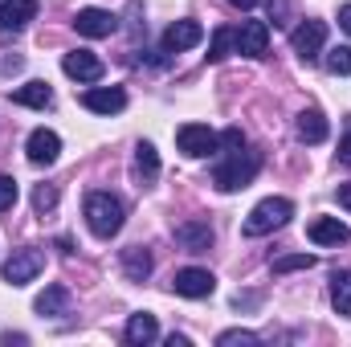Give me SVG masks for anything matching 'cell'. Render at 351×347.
<instances>
[{
  "instance_id": "obj_6",
  "label": "cell",
  "mask_w": 351,
  "mask_h": 347,
  "mask_svg": "<svg viewBox=\"0 0 351 347\" xmlns=\"http://www.w3.org/2000/svg\"><path fill=\"white\" fill-rule=\"evenodd\" d=\"M265 49H269V25L265 21H241V29H233V53L265 58Z\"/></svg>"
},
{
  "instance_id": "obj_10",
  "label": "cell",
  "mask_w": 351,
  "mask_h": 347,
  "mask_svg": "<svg viewBox=\"0 0 351 347\" xmlns=\"http://www.w3.org/2000/svg\"><path fill=\"white\" fill-rule=\"evenodd\" d=\"M62 70H66V78H74V82H98V78H102V62H98V53H90V49H70V53L62 58Z\"/></svg>"
},
{
  "instance_id": "obj_16",
  "label": "cell",
  "mask_w": 351,
  "mask_h": 347,
  "mask_svg": "<svg viewBox=\"0 0 351 347\" xmlns=\"http://www.w3.org/2000/svg\"><path fill=\"white\" fill-rule=\"evenodd\" d=\"M306 237H311L315 246H348V241H351V229L339 221V217H319V221H311Z\"/></svg>"
},
{
  "instance_id": "obj_3",
  "label": "cell",
  "mask_w": 351,
  "mask_h": 347,
  "mask_svg": "<svg viewBox=\"0 0 351 347\" xmlns=\"http://www.w3.org/2000/svg\"><path fill=\"white\" fill-rule=\"evenodd\" d=\"M294 217V204L286 200V196H265L258 200L254 208H250V217H245V237H262V233H274V229H282L286 221Z\"/></svg>"
},
{
  "instance_id": "obj_26",
  "label": "cell",
  "mask_w": 351,
  "mask_h": 347,
  "mask_svg": "<svg viewBox=\"0 0 351 347\" xmlns=\"http://www.w3.org/2000/svg\"><path fill=\"white\" fill-rule=\"evenodd\" d=\"M229 49H233V29H217L208 41V62H225Z\"/></svg>"
},
{
  "instance_id": "obj_34",
  "label": "cell",
  "mask_w": 351,
  "mask_h": 347,
  "mask_svg": "<svg viewBox=\"0 0 351 347\" xmlns=\"http://www.w3.org/2000/svg\"><path fill=\"white\" fill-rule=\"evenodd\" d=\"M339 25L351 33V4H339Z\"/></svg>"
},
{
  "instance_id": "obj_32",
  "label": "cell",
  "mask_w": 351,
  "mask_h": 347,
  "mask_svg": "<svg viewBox=\"0 0 351 347\" xmlns=\"http://www.w3.org/2000/svg\"><path fill=\"white\" fill-rule=\"evenodd\" d=\"M339 160H343V164L351 168V131L343 135V139H339Z\"/></svg>"
},
{
  "instance_id": "obj_22",
  "label": "cell",
  "mask_w": 351,
  "mask_h": 347,
  "mask_svg": "<svg viewBox=\"0 0 351 347\" xmlns=\"http://www.w3.org/2000/svg\"><path fill=\"white\" fill-rule=\"evenodd\" d=\"M294 131H298L302 143H323V139H327V119H323L319 110H302L298 123H294Z\"/></svg>"
},
{
  "instance_id": "obj_14",
  "label": "cell",
  "mask_w": 351,
  "mask_h": 347,
  "mask_svg": "<svg viewBox=\"0 0 351 347\" xmlns=\"http://www.w3.org/2000/svg\"><path fill=\"white\" fill-rule=\"evenodd\" d=\"M82 106L94 110V115H119L123 106H127V94L119 86H90L82 94Z\"/></svg>"
},
{
  "instance_id": "obj_5",
  "label": "cell",
  "mask_w": 351,
  "mask_h": 347,
  "mask_svg": "<svg viewBox=\"0 0 351 347\" xmlns=\"http://www.w3.org/2000/svg\"><path fill=\"white\" fill-rule=\"evenodd\" d=\"M41 270H45V254H41L37 246L12 250V258L4 261V282H8V286H29Z\"/></svg>"
},
{
  "instance_id": "obj_12",
  "label": "cell",
  "mask_w": 351,
  "mask_h": 347,
  "mask_svg": "<svg viewBox=\"0 0 351 347\" xmlns=\"http://www.w3.org/2000/svg\"><path fill=\"white\" fill-rule=\"evenodd\" d=\"M33 311H37L41 319H66V315L74 311V298H70V290H66V286H45V290L37 294Z\"/></svg>"
},
{
  "instance_id": "obj_2",
  "label": "cell",
  "mask_w": 351,
  "mask_h": 347,
  "mask_svg": "<svg viewBox=\"0 0 351 347\" xmlns=\"http://www.w3.org/2000/svg\"><path fill=\"white\" fill-rule=\"evenodd\" d=\"M258 168H262V156H258V152H233V156H225V160L213 168V184H217L221 192H241V188L254 184Z\"/></svg>"
},
{
  "instance_id": "obj_31",
  "label": "cell",
  "mask_w": 351,
  "mask_h": 347,
  "mask_svg": "<svg viewBox=\"0 0 351 347\" xmlns=\"http://www.w3.org/2000/svg\"><path fill=\"white\" fill-rule=\"evenodd\" d=\"M16 204V180L12 176H0V213H8Z\"/></svg>"
},
{
  "instance_id": "obj_18",
  "label": "cell",
  "mask_w": 351,
  "mask_h": 347,
  "mask_svg": "<svg viewBox=\"0 0 351 347\" xmlns=\"http://www.w3.org/2000/svg\"><path fill=\"white\" fill-rule=\"evenodd\" d=\"M160 335V323H156V315H147V311H139V315H131L127 319V327H123V339L131 347H143V344H152Z\"/></svg>"
},
{
  "instance_id": "obj_33",
  "label": "cell",
  "mask_w": 351,
  "mask_h": 347,
  "mask_svg": "<svg viewBox=\"0 0 351 347\" xmlns=\"http://www.w3.org/2000/svg\"><path fill=\"white\" fill-rule=\"evenodd\" d=\"M335 196H339V204L351 213V184H339V192H335Z\"/></svg>"
},
{
  "instance_id": "obj_25",
  "label": "cell",
  "mask_w": 351,
  "mask_h": 347,
  "mask_svg": "<svg viewBox=\"0 0 351 347\" xmlns=\"http://www.w3.org/2000/svg\"><path fill=\"white\" fill-rule=\"evenodd\" d=\"M217 344L221 347H258L262 335H258V331H245V327H233V331H221Z\"/></svg>"
},
{
  "instance_id": "obj_36",
  "label": "cell",
  "mask_w": 351,
  "mask_h": 347,
  "mask_svg": "<svg viewBox=\"0 0 351 347\" xmlns=\"http://www.w3.org/2000/svg\"><path fill=\"white\" fill-rule=\"evenodd\" d=\"M229 4H237V8H254L258 0H229Z\"/></svg>"
},
{
  "instance_id": "obj_7",
  "label": "cell",
  "mask_w": 351,
  "mask_h": 347,
  "mask_svg": "<svg viewBox=\"0 0 351 347\" xmlns=\"http://www.w3.org/2000/svg\"><path fill=\"white\" fill-rule=\"evenodd\" d=\"M290 45H294V53H298L302 62H315V58L323 53V45H327V25H323V21H302V25L290 33Z\"/></svg>"
},
{
  "instance_id": "obj_23",
  "label": "cell",
  "mask_w": 351,
  "mask_h": 347,
  "mask_svg": "<svg viewBox=\"0 0 351 347\" xmlns=\"http://www.w3.org/2000/svg\"><path fill=\"white\" fill-rule=\"evenodd\" d=\"M331 307L351 319V270H339V274L331 278Z\"/></svg>"
},
{
  "instance_id": "obj_21",
  "label": "cell",
  "mask_w": 351,
  "mask_h": 347,
  "mask_svg": "<svg viewBox=\"0 0 351 347\" xmlns=\"http://www.w3.org/2000/svg\"><path fill=\"white\" fill-rule=\"evenodd\" d=\"M12 102L33 106V110H45V106H53V90H49V82H25V86L12 90Z\"/></svg>"
},
{
  "instance_id": "obj_29",
  "label": "cell",
  "mask_w": 351,
  "mask_h": 347,
  "mask_svg": "<svg viewBox=\"0 0 351 347\" xmlns=\"http://www.w3.org/2000/svg\"><path fill=\"white\" fill-rule=\"evenodd\" d=\"M294 16V0H269V21L274 25H290Z\"/></svg>"
},
{
  "instance_id": "obj_24",
  "label": "cell",
  "mask_w": 351,
  "mask_h": 347,
  "mask_svg": "<svg viewBox=\"0 0 351 347\" xmlns=\"http://www.w3.org/2000/svg\"><path fill=\"white\" fill-rule=\"evenodd\" d=\"M327 70L335 74V78H348L351 74V45H335V49H327Z\"/></svg>"
},
{
  "instance_id": "obj_35",
  "label": "cell",
  "mask_w": 351,
  "mask_h": 347,
  "mask_svg": "<svg viewBox=\"0 0 351 347\" xmlns=\"http://www.w3.org/2000/svg\"><path fill=\"white\" fill-rule=\"evenodd\" d=\"M168 347H188V335H168Z\"/></svg>"
},
{
  "instance_id": "obj_27",
  "label": "cell",
  "mask_w": 351,
  "mask_h": 347,
  "mask_svg": "<svg viewBox=\"0 0 351 347\" xmlns=\"http://www.w3.org/2000/svg\"><path fill=\"white\" fill-rule=\"evenodd\" d=\"M33 208H37L41 217L53 213V208H58V188H53V184H37V188H33Z\"/></svg>"
},
{
  "instance_id": "obj_13",
  "label": "cell",
  "mask_w": 351,
  "mask_h": 347,
  "mask_svg": "<svg viewBox=\"0 0 351 347\" xmlns=\"http://www.w3.org/2000/svg\"><path fill=\"white\" fill-rule=\"evenodd\" d=\"M176 241L188 254H208L213 250V225L208 221H184V225H176Z\"/></svg>"
},
{
  "instance_id": "obj_30",
  "label": "cell",
  "mask_w": 351,
  "mask_h": 347,
  "mask_svg": "<svg viewBox=\"0 0 351 347\" xmlns=\"http://www.w3.org/2000/svg\"><path fill=\"white\" fill-rule=\"evenodd\" d=\"M311 265H315V258H311V254H294V258L274 261V274H286V270H311Z\"/></svg>"
},
{
  "instance_id": "obj_11",
  "label": "cell",
  "mask_w": 351,
  "mask_h": 347,
  "mask_svg": "<svg viewBox=\"0 0 351 347\" xmlns=\"http://www.w3.org/2000/svg\"><path fill=\"white\" fill-rule=\"evenodd\" d=\"M25 152H29V164H37V168H49V164L58 160V152H62V139H58V131H45V127H37V131L29 135Z\"/></svg>"
},
{
  "instance_id": "obj_9",
  "label": "cell",
  "mask_w": 351,
  "mask_h": 347,
  "mask_svg": "<svg viewBox=\"0 0 351 347\" xmlns=\"http://www.w3.org/2000/svg\"><path fill=\"white\" fill-rule=\"evenodd\" d=\"M74 29L82 33V37H110L114 29H119V16L114 12H106V8H78V16H74Z\"/></svg>"
},
{
  "instance_id": "obj_19",
  "label": "cell",
  "mask_w": 351,
  "mask_h": 347,
  "mask_svg": "<svg viewBox=\"0 0 351 347\" xmlns=\"http://www.w3.org/2000/svg\"><path fill=\"white\" fill-rule=\"evenodd\" d=\"M156 176H160V156H156V147L143 139V143L135 147V180H139L143 188H152Z\"/></svg>"
},
{
  "instance_id": "obj_17",
  "label": "cell",
  "mask_w": 351,
  "mask_h": 347,
  "mask_svg": "<svg viewBox=\"0 0 351 347\" xmlns=\"http://www.w3.org/2000/svg\"><path fill=\"white\" fill-rule=\"evenodd\" d=\"M200 41H204V29L196 21H176L172 29L164 33V53H184V49H192Z\"/></svg>"
},
{
  "instance_id": "obj_1",
  "label": "cell",
  "mask_w": 351,
  "mask_h": 347,
  "mask_svg": "<svg viewBox=\"0 0 351 347\" xmlns=\"http://www.w3.org/2000/svg\"><path fill=\"white\" fill-rule=\"evenodd\" d=\"M123 221H127V204L114 192H90L86 196V225H90L94 237L110 241L123 229Z\"/></svg>"
},
{
  "instance_id": "obj_20",
  "label": "cell",
  "mask_w": 351,
  "mask_h": 347,
  "mask_svg": "<svg viewBox=\"0 0 351 347\" xmlns=\"http://www.w3.org/2000/svg\"><path fill=\"white\" fill-rule=\"evenodd\" d=\"M152 250H143V246H127L123 250V274L131 278V282H143L147 274H152Z\"/></svg>"
},
{
  "instance_id": "obj_28",
  "label": "cell",
  "mask_w": 351,
  "mask_h": 347,
  "mask_svg": "<svg viewBox=\"0 0 351 347\" xmlns=\"http://www.w3.org/2000/svg\"><path fill=\"white\" fill-rule=\"evenodd\" d=\"M221 152H225V156H233V152H245V131H241V127H229V131H221Z\"/></svg>"
},
{
  "instance_id": "obj_8",
  "label": "cell",
  "mask_w": 351,
  "mask_h": 347,
  "mask_svg": "<svg viewBox=\"0 0 351 347\" xmlns=\"http://www.w3.org/2000/svg\"><path fill=\"white\" fill-rule=\"evenodd\" d=\"M172 290L180 298H208L213 290H217V278L208 274V270H196V265H188V270H180L172 278Z\"/></svg>"
},
{
  "instance_id": "obj_15",
  "label": "cell",
  "mask_w": 351,
  "mask_h": 347,
  "mask_svg": "<svg viewBox=\"0 0 351 347\" xmlns=\"http://www.w3.org/2000/svg\"><path fill=\"white\" fill-rule=\"evenodd\" d=\"M37 16V0H0V33H21Z\"/></svg>"
},
{
  "instance_id": "obj_4",
  "label": "cell",
  "mask_w": 351,
  "mask_h": 347,
  "mask_svg": "<svg viewBox=\"0 0 351 347\" xmlns=\"http://www.w3.org/2000/svg\"><path fill=\"white\" fill-rule=\"evenodd\" d=\"M176 143H180V152L192 156V160H204V156H217V152H221V135H217L213 127H204V123H184V127L176 131Z\"/></svg>"
}]
</instances>
